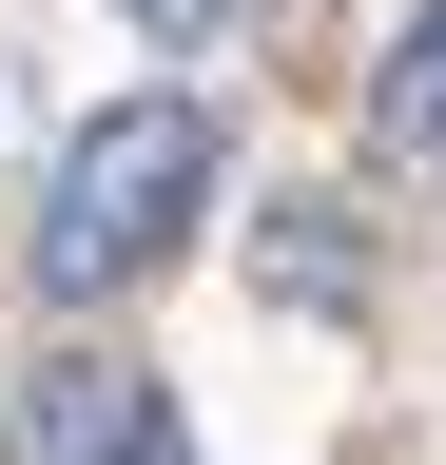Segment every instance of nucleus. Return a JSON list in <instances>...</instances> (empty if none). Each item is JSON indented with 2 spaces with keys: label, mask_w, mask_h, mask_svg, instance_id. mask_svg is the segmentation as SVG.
Returning <instances> with one entry per match:
<instances>
[{
  "label": "nucleus",
  "mask_w": 446,
  "mask_h": 465,
  "mask_svg": "<svg viewBox=\"0 0 446 465\" xmlns=\"http://www.w3.org/2000/svg\"><path fill=\"white\" fill-rule=\"evenodd\" d=\"M194 194H213V116H194L175 78H155V97H117V116H78L59 194H39V291H59V311L136 291V272L194 232Z\"/></svg>",
  "instance_id": "f257e3e1"
},
{
  "label": "nucleus",
  "mask_w": 446,
  "mask_h": 465,
  "mask_svg": "<svg viewBox=\"0 0 446 465\" xmlns=\"http://www.w3.org/2000/svg\"><path fill=\"white\" fill-rule=\"evenodd\" d=\"M20 465H175V388L117 349H39L20 369Z\"/></svg>",
  "instance_id": "f03ea898"
},
{
  "label": "nucleus",
  "mask_w": 446,
  "mask_h": 465,
  "mask_svg": "<svg viewBox=\"0 0 446 465\" xmlns=\"http://www.w3.org/2000/svg\"><path fill=\"white\" fill-rule=\"evenodd\" d=\"M369 136L446 155V0H408V39H388V78H369Z\"/></svg>",
  "instance_id": "7ed1b4c3"
},
{
  "label": "nucleus",
  "mask_w": 446,
  "mask_h": 465,
  "mask_svg": "<svg viewBox=\"0 0 446 465\" xmlns=\"http://www.w3.org/2000/svg\"><path fill=\"white\" fill-rule=\"evenodd\" d=\"M136 20H155V39H213V20H233V0H136Z\"/></svg>",
  "instance_id": "20e7f679"
}]
</instances>
